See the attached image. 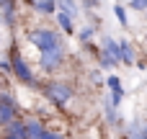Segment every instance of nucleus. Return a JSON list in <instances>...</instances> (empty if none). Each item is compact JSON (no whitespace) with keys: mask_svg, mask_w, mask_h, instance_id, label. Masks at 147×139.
<instances>
[{"mask_svg":"<svg viewBox=\"0 0 147 139\" xmlns=\"http://www.w3.org/2000/svg\"><path fill=\"white\" fill-rule=\"evenodd\" d=\"M44 95L54 103V106H67L72 101V88L65 80H49L44 85Z\"/></svg>","mask_w":147,"mask_h":139,"instance_id":"nucleus-2","label":"nucleus"},{"mask_svg":"<svg viewBox=\"0 0 147 139\" xmlns=\"http://www.w3.org/2000/svg\"><path fill=\"white\" fill-rule=\"evenodd\" d=\"M10 70L16 72V77L23 83V85H36V80H34V72H31V67H28V62L23 59V54L18 52V46H10Z\"/></svg>","mask_w":147,"mask_h":139,"instance_id":"nucleus-3","label":"nucleus"},{"mask_svg":"<svg viewBox=\"0 0 147 139\" xmlns=\"http://www.w3.org/2000/svg\"><path fill=\"white\" fill-rule=\"evenodd\" d=\"M90 36H93V28H83V31H80V39H83L85 44L90 41Z\"/></svg>","mask_w":147,"mask_h":139,"instance_id":"nucleus-14","label":"nucleus"},{"mask_svg":"<svg viewBox=\"0 0 147 139\" xmlns=\"http://www.w3.org/2000/svg\"><path fill=\"white\" fill-rule=\"evenodd\" d=\"M101 52H103V54H106L114 64L119 62V44H116L114 39H109V36H106V39H103V49H101Z\"/></svg>","mask_w":147,"mask_h":139,"instance_id":"nucleus-8","label":"nucleus"},{"mask_svg":"<svg viewBox=\"0 0 147 139\" xmlns=\"http://www.w3.org/2000/svg\"><path fill=\"white\" fill-rule=\"evenodd\" d=\"M119 62H124V64H134V52H132V46H129L127 39L119 41Z\"/></svg>","mask_w":147,"mask_h":139,"instance_id":"nucleus-9","label":"nucleus"},{"mask_svg":"<svg viewBox=\"0 0 147 139\" xmlns=\"http://www.w3.org/2000/svg\"><path fill=\"white\" fill-rule=\"evenodd\" d=\"M114 10H116L119 23H121V26H127V13H124V5H121V3H116V5H114Z\"/></svg>","mask_w":147,"mask_h":139,"instance_id":"nucleus-12","label":"nucleus"},{"mask_svg":"<svg viewBox=\"0 0 147 139\" xmlns=\"http://www.w3.org/2000/svg\"><path fill=\"white\" fill-rule=\"evenodd\" d=\"M16 116H18V106H16L13 95L10 93H0V126L13 124Z\"/></svg>","mask_w":147,"mask_h":139,"instance_id":"nucleus-4","label":"nucleus"},{"mask_svg":"<svg viewBox=\"0 0 147 139\" xmlns=\"http://www.w3.org/2000/svg\"><path fill=\"white\" fill-rule=\"evenodd\" d=\"M23 126H26V137L28 139H39L41 137V132L47 129L41 121H36V119H28V121H23Z\"/></svg>","mask_w":147,"mask_h":139,"instance_id":"nucleus-7","label":"nucleus"},{"mask_svg":"<svg viewBox=\"0 0 147 139\" xmlns=\"http://www.w3.org/2000/svg\"><path fill=\"white\" fill-rule=\"evenodd\" d=\"M0 70H5V72H8V70H10V62H8V59H0Z\"/></svg>","mask_w":147,"mask_h":139,"instance_id":"nucleus-16","label":"nucleus"},{"mask_svg":"<svg viewBox=\"0 0 147 139\" xmlns=\"http://www.w3.org/2000/svg\"><path fill=\"white\" fill-rule=\"evenodd\" d=\"M142 139H147V124L142 126Z\"/></svg>","mask_w":147,"mask_h":139,"instance_id":"nucleus-17","label":"nucleus"},{"mask_svg":"<svg viewBox=\"0 0 147 139\" xmlns=\"http://www.w3.org/2000/svg\"><path fill=\"white\" fill-rule=\"evenodd\" d=\"M5 137H10V139H28L26 137V126H23V121H13V124H8L5 126Z\"/></svg>","mask_w":147,"mask_h":139,"instance_id":"nucleus-6","label":"nucleus"},{"mask_svg":"<svg viewBox=\"0 0 147 139\" xmlns=\"http://www.w3.org/2000/svg\"><path fill=\"white\" fill-rule=\"evenodd\" d=\"M31 8L39 10V13H54L57 10V3H52V0H47V3H31Z\"/></svg>","mask_w":147,"mask_h":139,"instance_id":"nucleus-10","label":"nucleus"},{"mask_svg":"<svg viewBox=\"0 0 147 139\" xmlns=\"http://www.w3.org/2000/svg\"><path fill=\"white\" fill-rule=\"evenodd\" d=\"M65 57H67V49H65V46H57V49H52V52H44V54H41V67H44L47 72H54V70H59V67L65 64Z\"/></svg>","mask_w":147,"mask_h":139,"instance_id":"nucleus-5","label":"nucleus"},{"mask_svg":"<svg viewBox=\"0 0 147 139\" xmlns=\"http://www.w3.org/2000/svg\"><path fill=\"white\" fill-rule=\"evenodd\" d=\"M127 139H142V124H140V121H134V124H132V129H129Z\"/></svg>","mask_w":147,"mask_h":139,"instance_id":"nucleus-11","label":"nucleus"},{"mask_svg":"<svg viewBox=\"0 0 147 139\" xmlns=\"http://www.w3.org/2000/svg\"><path fill=\"white\" fill-rule=\"evenodd\" d=\"M0 23H3V21H0Z\"/></svg>","mask_w":147,"mask_h":139,"instance_id":"nucleus-18","label":"nucleus"},{"mask_svg":"<svg viewBox=\"0 0 147 139\" xmlns=\"http://www.w3.org/2000/svg\"><path fill=\"white\" fill-rule=\"evenodd\" d=\"M28 41H31L41 54H44V52H52V49H57V46H65V39H62L57 31L47 28V26L31 28V31H28Z\"/></svg>","mask_w":147,"mask_h":139,"instance_id":"nucleus-1","label":"nucleus"},{"mask_svg":"<svg viewBox=\"0 0 147 139\" xmlns=\"http://www.w3.org/2000/svg\"><path fill=\"white\" fill-rule=\"evenodd\" d=\"M129 8H134V10H147V3H129Z\"/></svg>","mask_w":147,"mask_h":139,"instance_id":"nucleus-15","label":"nucleus"},{"mask_svg":"<svg viewBox=\"0 0 147 139\" xmlns=\"http://www.w3.org/2000/svg\"><path fill=\"white\" fill-rule=\"evenodd\" d=\"M39 139H65V137H62V134H57V132H49V129H44Z\"/></svg>","mask_w":147,"mask_h":139,"instance_id":"nucleus-13","label":"nucleus"},{"mask_svg":"<svg viewBox=\"0 0 147 139\" xmlns=\"http://www.w3.org/2000/svg\"><path fill=\"white\" fill-rule=\"evenodd\" d=\"M145 39H147V36H145Z\"/></svg>","mask_w":147,"mask_h":139,"instance_id":"nucleus-19","label":"nucleus"}]
</instances>
